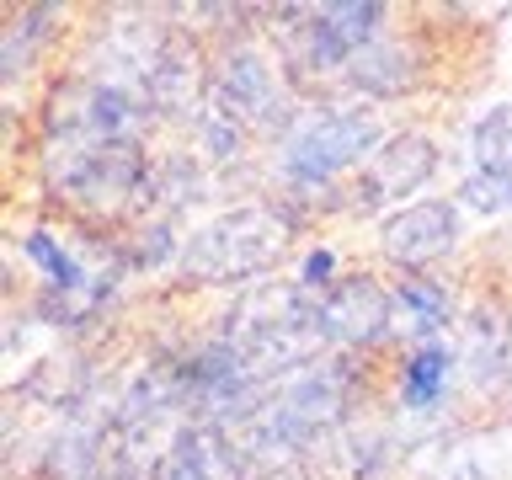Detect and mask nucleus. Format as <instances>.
<instances>
[{
    "mask_svg": "<svg viewBox=\"0 0 512 480\" xmlns=\"http://www.w3.org/2000/svg\"><path fill=\"white\" fill-rule=\"evenodd\" d=\"M363 395V368L347 352H326V358L294 368L288 379L267 384L256 395V406L230 427L240 448L251 454L256 475L272 464H294L299 454H310L347 422V411Z\"/></svg>",
    "mask_w": 512,
    "mask_h": 480,
    "instance_id": "obj_1",
    "label": "nucleus"
},
{
    "mask_svg": "<svg viewBox=\"0 0 512 480\" xmlns=\"http://www.w3.org/2000/svg\"><path fill=\"white\" fill-rule=\"evenodd\" d=\"M395 128L384 123V112L358 96H331V102H304L294 128L272 144V182L288 198L310 203L336 182H352L374 150L390 139Z\"/></svg>",
    "mask_w": 512,
    "mask_h": 480,
    "instance_id": "obj_2",
    "label": "nucleus"
},
{
    "mask_svg": "<svg viewBox=\"0 0 512 480\" xmlns=\"http://www.w3.org/2000/svg\"><path fill=\"white\" fill-rule=\"evenodd\" d=\"M304 214L283 198H256L219 208L198 230H187L182 262H176V283L187 288H256L267 283L278 262L294 251Z\"/></svg>",
    "mask_w": 512,
    "mask_h": 480,
    "instance_id": "obj_3",
    "label": "nucleus"
},
{
    "mask_svg": "<svg viewBox=\"0 0 512 480\" xmlns=\"http://www.w3.org/2000/svg\"><path fill=\"white\" fill-rule=\"evenodd\" d=\"M283 64L294 80H342L347 64L395 32V6L384 0H326V6H283Z\"/></svg>",
    "mask_w": 512,
    "mask_h": 480,
    "instance_id": "obj_4",
    "label": "nucleus"
},
{
    "mask_svg": "<svg viewBox=\"0 0 512 480\" xmlns=\"http://www.w3.org/2000/svg\"><path fill=\"white\" fill-rule=\"evenodd\" d=\"M278 64L283 59H272L251 32H240V38L219 43L208 54V96L203 102L214 112H224L230 123H240L246 134H262L278 144L304 112L294 102V86L278 75Z\"/></svg>",
    "mask_w": 512,
    "mask_h": 480,
    "instance_id": "obj_5",
    "label": "nucleus"
},
{
    "mask_svg": "<svg viewBox=\"0 0 512 480\" xmlns=\"http://www.w3.org/2000/svg\"><path fill=\"white\" fill-rule=\"evenodd\" d=\"M150 150L144 139L128 144H48L43 150V176L59 203L80 214H128L144 203L150 187Z\"/></svg>",
    "mask_w": 512,
    "mask_h": 480,
    "instance_id": "obj_6",
    "label": "nucleus"
},
{
    "mask_svg": "<svg viewBox=\"0 0 512 480\" xmlns=\"http://www.w3.org/2000/svg\"><path fill=\"white\" fill-rule=\"evenodd\" d=\"M443 171V144L432 128H395L390 139L374 150V160L347 182V203L358 208V214H379L384 208H406L416 198H427V187L438 182Z\"/></svg>",
    "mask_w": 512,
    "mask_h": 480,
    "instance_id": "obj_7",
    "label": "nucleus"
},
{
    "mask_svg": "<svg viewBox=\"0 0 512 480\" xmlns=\"http://www.w3.org/2000/svg\"><path fill=\"white\" fill-rule=\"evenodd\" d=\"M464 235H470V214L443 192H427L374 224V251L400 272H432L464 246Z\"/></svg>",
    "mask_w": 512,
    "mask_h": 480,
    "instance_id": "obj_8",
    "label": "nucleus"
},
{
    "mask_svg": "<svg viewBox=\"0 0 512 480\" xmlns=\"http://www.w3.org/2000/svg\"><path fill=\"white\" fill-rule=\"evenodd\" d=\"M395 336V294L374 272H342L331 294H320V347L326 352H374Z\"/></svg>",
    "mask_w": 512,
    "mask_h": 480,
    "instance_id": "obj_9",
    "label": "nucleus"
},
{
    "mask_svg": "<svg viewBox=\"0 0 512 480\" xmlns=\"http://www.w3.org/2000/svg\"><path fill=\"white\" fill-rule=\"evenodd\" d=\"M464 160L470 171L454 187V203L480 219L512 214V102H491L464 128Z\"/></svg>",
    "mask_w": 512,
    "mask_h": 480,
    "instance_id": "obj_10",
    "label": "nucleus"
},
{
    "mask_svg": "<svg viewBox=\"0 0 512 480\" xmlns=\"http://www.w3.org/2000/svg\"><path fill=\"white\" fill-rule=\"evenodd\" d=\"M251 475H256L251 454L219 422H182L155 464V480H251Z\"/></svg>",
    "mask_w": 512,
    "mask_h": 480,
    "instance_id": "obj_11",
    "label": "nucleus"
},
{
    "mask_svg": "<svg viewBox=\"0 0 512 480\" xmlns=\"http://www.w3.org/2000/svg\"><path fill=\"white\" fill-rule=\"evenodd\" d=\"M336 86L347 96H358V102L390 107V102H406L411 91L427 86V59H422V48H416L411 32H390V38H379L374 48H363Z\"/></svg>",
    "mask_w": 512,
    "mask_h": 480,
    "instance_id": "obj_12",
    "label": "nucleus"
},
{
    "mask_svg": "<svg viewBox=\"0 0 512 480\" xmlns=\"http://www.w3.org/2000/svg\"><path fill=\"white\" fill-rule=\"evenodd\" d=\"M454 368H459V352L448 342L406 347V358L395 363V400L411 416H438L448 406V390H454Z\"/></svg>",
    "mask_w": 512,
    "mask_h": 480,
    "instance_id": "obj_13",
    "label": "nucleus"
},
{
    "mask_svg": "<svg viewBox=\"0 0 512 480\" xmlns=\"http://www.w3.org/2000/svg\"><path fill=\"white\" fill-rule=\"evenodd\" d=\"M22 256H27V267L38 272V294L75 299V294H96L102 283H118V272H91L48 224H32L22 235Z\"/></svg>",
    "mask_w": 512,
    "mask_h": 480,
    "instance_id": "obj_14",
    "label": "nucleus"
},
{
    "mask_svg": "<svg viewBox=\"0 0 512 480\" xmlns=\"http://www.w3.org/2000/svg\"><path fill=\"white\" fill-rule=\"evenodd\" d=\"M390 294H395V326H406L411 347L443 342V331L454 326V294L432 272H400V278H390Z\"/></svg>",
    "mask_w": 512,
    "mask_h": 480,
    "instance_id": "obj_15",
    "label": "nucleus"
},
{
    "mask_svg": "<svg viewBox=\"0 0 512 480\" xmlns=\"http://www.w3.org/2000/svg\"><path fill=\"white\" fill-rule=\"evenodd\" d=\"M64 6H16L0 27V64H6V86H16L32 64H43L48 38L64 27Z\"/></svg>",
    "mask_w": 512,
    "mask_h": 480,
    "instance_id": "obj_16",
    "label": "nucleus"
},
{
    "mask_svg": "<svg viewBox=\"0 0 512 480\" xmlns=\"http://www.w3.org/2000/svg\"><path fill=\"white\" fill-rule=\"evenodd\" d=\"M192 134H198V160L203 166H240L246 160V144H251V134L240 123H230L224 112H214V107H198V118H192Z\"/></svg>",
    "mask_w": 512,
    "mask_h": 480,
    "instance_id": "obj_17",
    "label": "nucleus"
},
{
    "mask_svg": "<svg viewBox=\"0 0 512 480\" xmlns=\"http://www.w3.org/2000/svg\"><path fill=\"white\" fill-rule=\"evenodd\" d=\"M294 283L304 288V294H331L336 283H342V256H336L326 240H315V246L299 251V267H294Z\"/></svg>",
    "mask_w": 512,
    "mask_h": 480,
    "instance_id": "obj_18",
    "label": "nucleus"
},
{
    "mask_svg": "<svg viewBox=\"0 0 512 480\" xmlns=\"http://www.w3.org/2000/svg\"><path fill=\"white\" fill-rule=\"evenodd\" d=\"M502 390L512 395V299H507V374H502Z\"/></svg>",
    "mask_w": 512,
    "mask_h": 480,
    "instance_id": "obj_19",
    "label": "nucleus"
}]
</instances>
